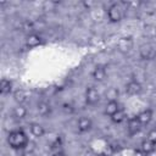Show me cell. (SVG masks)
I'll return each instance as SVG.
<instances>
[{
  "label": "cell",
  "instance_id": "obj_2",
  "mask_svg": "<svg viewBox=\"0 0 156 156\" xmlns=\"http://www.w3.org/2000/svg\"><path fill=\"white\" fill-rule=\"evenodd\" d=\"M123 15H122V10L117 4H112L108 9H107V18L111 23H118L121 22Z\"/></svg>",
  "mask_w": 156,
  "mask_h": 156
},
{
  "label": "cell",
  "instance_id": "obj_6",
  "mask_svg": "<svg viewBox=\"0 0 156 156\" xmlns=\"http://www.w3.org/2000/svg\"><path fill=\"white\" fill-rule=\"evenodd\" d=\"M141 90H143V87H141L140 82L136 80V79H132L126 85V91L129 95H138V94L141 93Z\"/></svg>",
  "mask_w": 156,
  "mask_h": 156
},
{
  "label": "cell",
  "instance_id": "obj_11",
  "mask_svg": "<svg viewBox=\"0 0 156 156\" xmlns=\"http://www.w3.org/2000/svg\"><path fill=\"white\" fill-rule=\"evenodd\" d=\"M37 111H38V113L40 116L48 117L51 113V106L48 102H45V101H40V102L37 104Z\"/></svg>",
  "mask_w": 156,
  "mask_h": 156
},
{
  "label": "cell",
  "instance_id": "obj_20",
  "mask_svg": "<svg viewBox=\"0 0 156 156\" xmlns=\"http://www.w3.org/2000/svg\"><path fill=\"white\" fill-rule=\"evenodd\" d=\"M126 111L123 110V108H119L115 115H112L111 116V121L113 122V123H116V124H118V123H122L124 119H126Z\"/></svg>",
  "mask_w": 156,
  "mask_h": 156
},
{
  "label": "cell",
  "instance_id": "obj_7",
  "mask_svg": "<svg viewBox=\"0 0 156 156\" xmlns=\"http://www.w3.org/2000/svg\"><path fill=\"white\" fill-rule=\"evenodd\" d=\"M77 127H78V130H79L80 133L89 132V130L91 129V127H93V121H91L89 117L83 116V117H80V118L78 119Z\"/></svg>",
  "mask_w": 156,
  "mask_h": 156
},
{
  "label": "cell",
  "instance_id": "obj_17",
  "mask_svg": "<svg viewBox=\"0 0 156 156\" xmlns=\"http://www.w3.org/2000/svg\"><path fill=\"white\" fill-rule=\"evenodd\" d=\"M105 96H106L107 101H117L118 96H119V90L115 87H110L105 91Z\"/></svg>",
  "mask_w": 156,
  "mask_h": 156
},
{
  "label": "cell",
  "instance_id": "obj_13",
  "mask_svg": "<svg viewBox=\"0 0 156 156\" xmlns=\"http://www.w3.org/2000/svg\"><path fill=\"white\" fill-rule=\"evenodd\" d=\"M136 118L139 119V122H140L141 124H147V123H150L151 119H152V111H151L150 108L143 110V111L136 116Z\"/></svg>",
  "mask_w": 156,
  "mask_h": 156
},
{
  "label": "cell",
  "instance_id": "obj_21",
  "mask_svg": "<svg viewBox=\"0 0 156 156\" xmlns=\"http://www.w3.org/2000/svg\"><path fill=\"white\" fill-rule=\"evenodd\" d=\"M144 34L146 38H150V39H154L156 38V27L155 26H146L144 28Z\"/></svg>",
  "mask_w": 156,
  "mask_h": 156
},
{
  "label": "cell",
  "instance_id": "obj_15",
  "mask_svg": "<svg viewBox=\"0 0 156 156\" xmlns=\"http://www.w3.org/2000/svg\"><path fill=\"white\" fill-rule=\"evenodd\" d=\"M12 116L16 118V119H23L26 118L27 116V108L23 106V105H17L13 107L12 110Z\"/></svg>",
  "mask_w": 156,
  "mask_h": 156
},
{
  "label": "cell",
  "instance_id": "obj_23",
  "mask_svg": "<svg viewBox=\"0 0 156 156\" xmlns=\"http://www.w3.org/2000/svg\"><path fill=\"white\" fill-rule=\"evenodd\" d=\"M5 156H10V155H5Z\"/></svg>",
  "mask_w": 156,
  "mask_h": 156
},
{
  "label": "cell",
  "instance_id": "obj_14",
  "mask_svg": "<svg viewBox=\"0 0 156 156\" xmlns=\"http://www.w3.org/2000/svg\"><path fill=\"white\" fill-rule=\"evenodd\" d=\"M12 91V82L7 78H2L0 82V93L2 95H7Z\"/></svg>",
  "mask_w": 156,
  "mask_h": 156
},
{
  "label": "cell",
  "instance_id": "obj_12",
  "mask_svg": "<svg viewBox=\"0 0 156 156\" xmlns=\"http://www.w3.org/2000/svg\"><path fill=\"white\" fill-rule=\"evenodd\" d=\"M121 107H119V105H118V101H107V104H106V106H105V110H104V113L106 115V116H112V115H115L118 110H119Z\"/></svg>",
  "mask_w": 156,
  "mask_h": 156
},
{
  "label": "cell",
  "instance_id": "obj_18",
  "mask_svg": "<svg viewBox=\"0 0 156 156\" xmlns=\"http://www.w3.org/2000/svg\"><path fill=\"white\" fill-rule=\"evenodd\" d=\"M155 147H156V144L152 143V141L149 140V139L143 140V143H141V145H140V149H141V151H143L145 155L151 154V152L155 150Z\"/></svg>",
  "mask_w": 156,
  "mask_h": 156
},
{
  "label": "cell",
  "instance_id": "obj_4",
  "mask_svg": "<svg viewBox=\"0 0 156 156\" xmlns=\"http://www.w3.org/2000/svg\"><path fill=\"white\" fill-rule=\"evenodd\" d=\"M139 55L143 60H152L156 56V49L150 43L143 44L139 48Z\"/></svg>",
  "mask_w": 156,
  "mask_h": 156
},
{
  "label": "cell",
  "instance_id": "obj_5",
  "mask_svg": "<svg viewBox=\"0 0 156 156\" xmlns=\"http://www.w3.org/2000/svg\"><path fill=\"white\" fill-rule=\"evenodd\" d=\"M99 100H100V94H99V91H98L95 88H93V87L87 88V90H85V102H87L88 105L94 106V105H96V104L99 102Z\"/></svg>",
  "mask_w": 156,
  "mask_h": 156
},
{
  "label": "cell",
  "instance_id": "obj_8",
  "mask_svg": "<svg viewBox=\"0 0 156 156\" xmlns=\"http://www.w3.org/2000/svg\"><path fill=\"white\" fill-rule=\"evenodd\" d=\"M141 126H143V124L139 122V119L136 118V116L133 117V118H130V119L128 121V126H127L128 133H129L130 135H134V134L139 133V130L141 129Z\"/></svg>",
  "mask_w": 156,
  "mask_h": 156
},
{
  "label": "cell",
  "instance_id": "obj_16",
  "mask_svg": "<svg viewBox=\"0 0 156 156\" xmlns=\"http://www.w3.org/2000/svg\"><path fill=\"white\" fill-rule=\"evenodd\" d=\"M29 129H30V133L37 138H41L45 134V128L39 123H30Z\"/></svg>",
  "mask_w": 156,
  "mask_h": 156
},
{
  "label": "cell",
  "instance_id": "obj_1",
  "mask_svg": "<svg viewBox=\"0 0 156 156\" xmlns=\"http://www.w3.org/2000/svg\"><path fill=\"white\" fill-rule=\"evenodd\" d=\"M29 140L28 136L26 135V133L21 129H16L9 133L7 135V144L10 147L15 149V150H21V149H26V146L28 145Z\"/></svg>",
  "mask_w": 156,
  "mask_h": 156
},
{
  "label": "cell",
  "instance_id": "obj_9",
  "mask_svg": "<svg viewBox=\"0 0 156 156\" xmlns=\"http://www.w3.org/2000/svg\"><path fill=\"white\" fill-rule=\"evenodd\" d=\"M93 78L96 80V82H104L106 78H107V72L105 69V67L102 66H96L91 73Z\"/></svg>",
  "mask_w": 156,
  "mask_h": 156
},
{
  "label": "cell",
  "instance_id": "obj_22",
  "mask_svg": "<svg viewBox=\"0 0 156 156\" xmlns=\"http://www.w3.org/2000/svg\"><path fill=\"white\" fill-rule=\"evenodd\" d=\"M146 139H149V140H151L152 143L156 144V128L151 129V130L147 133V138H146Z\"/></svg>",
  "mask_w": 156,
  "mask_h": 156
},
{
  "label": "cell",
  "instance_id": "obj_3",
  "mask_svg": "<svg viewBox=\"0 0 156 156\" xmlns=\"http://www.w3.org/2000/svg\"><path fill=\"white\" fill-rule=\"evenodd\" d=\"M133 45H134V41L132 37H122L117 41V50L121 54H128L133 49Z\"/></svg>",
  "mask_w": 156,
  "mask_h": 156
},
{
  "label": "cell",
  "instance_id": "obj_10",
  "mask_svg": "<svg viewBox=\"0 0 156 156\" xmlns=\"http://www.w3.org/2000/svg\"><path fill=\"white\" fill-rule=\"evenodd\" d=\"M40 44H41V38H40L38 34H35V33L28 34V37H27V39H26V45H27L28 48H37V46H39Z\"/></svg>",
  "mask_w": 156,
  "mask_h": 156
},
{
  "label": "cell",
  "instance_id": "obj_19",
  "mask_svg": "<svg viewBox=\"0 0 156 156\" xmlns=\"http://www.w3.org/2000/svg\"><path fill=\"white\" fill-rule=\"evenodd\" d=\"M13 99L18 105H23V102L27 100V94L23 89H18L13 93Z\"/></svg>",
  "mask_w": 156,
  "mask_h": 156
}]
</instances>
